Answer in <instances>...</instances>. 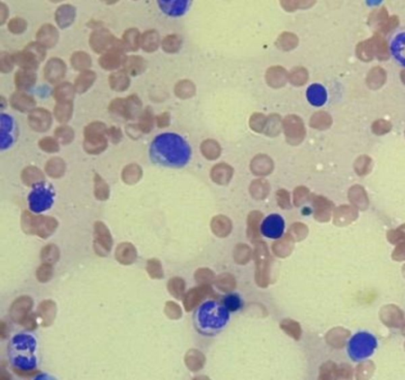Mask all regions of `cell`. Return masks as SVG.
Returning a JSON list of instances; mask_svg holds the SVG:
<instances>
[{
	"label": "cell",
	"mask_w": 405,
	"mask_h": 380,
	"mask_svg": "<svg viewBox=\"0 0 405 380\" xmlns=\"http://www.w3.org/2000/svg\"><path fill=\"white\" fill-rule=\"evenodd\" d=\"M21 324H23L24 327H26L28 330H34L36 327V321L34 315H28L21 323Z\"/></svg>",
	"instance_id": "cell-62"
},
{
	"label": "cell",
	"mask_w": 405,
	"mask_h": 380,
	"mask_svg": "<svg viewBox=\"0 0 405 380\" xmlns=\"http://www.w3.org/2000/svg\"><path fill=\"white\" fill-rule=\"evenodd\" d=\"M75 8L72 6L64 5L57 10L55 14L56 22L61 28L71 25L75 18Z\"/></svg>",
	"instance_id": "cell-23"
},
{
	"label": "cell",
	"mask_w": 405,
	"mask_h": 380,
	"mask_svg": "<svg viewBox=\"0 0 405 380\" xmlns=\"http://www.w3.org/2000/svg\"><path fill=\"white\" fill-rule=\"evenodd\" d=\"M283 128L286 140L291 144L297 145L303 140L306 132L300 118L294 115L287 116L283 121Z\"/></svg>",
	"instance_id": "cell-9"
},
{
	"label": "cell",
	"mask_w": 405,
	"mask_h": 380,
	"mask_svg": "<svg viewBox=\"0 0 405 380\" xmlns=\"http://www.w3.org/2000/svg\"><path fill=\"white\" fill-rule=\"evenodd\" d=\"M267 123L266 118L262 114H255L250 119V126L256 132H262Z\"/></svg>",
	"instance_id": "cell-55"
},
{
	"label": "cell",
	"mask_w": 405,
	"mask_h": 380,
	"mask_svg": "<svg viewBox=\"0 0 405 380\" xmlns=\"http://www.w3.org/2000/svg\"><path fill=\"white\" fill-rule=\"evenodd\" d=\"M158 4L165 12L172 15L179 14L180 11L182 12L185 7V3L182 2H159Z\"/></svg>",
	"instance_id": "cell-51"
},
{
	"label": "cell",
	"mask_w": 405,
	"mask_h": 380,
	"mask_svg": "<svg viewBox=\"0 0 405 380\" xmlns=\"http://www.w3.org/2000/svg\"><path fill=\"white\" fill-rule=\"evenodd\" d=\"M175 92L181 98H189L195 93V85L189 81L180 82L175 88Z\"/></svg>",
	"instance_id": "cell-43"
},
{
	"label": "cell",
	"mask_w": 405,
	"mask_h": 380,
	"mask_svg": "<svg viewBox=\"0 0 405 380\" xmlns=\"http://www.w3.org/2000/svg\"><path fill=\"white\" fill-rule=\"evenodd\" d=\"M25 28H26V23L21 18H14L10 21L9 29L14 34L23 32Z\"/></svg>",
	"instance_id": "cell-56"
},
{
	"label": "cell",
	"mask_w": 405,
	"mask_h": 380,
	"mask_svg": "<svg viewBox=\"0 0 405 380\" xmlns=\"http://www.w3.org/2000/svg\"><path fill=\"white\" fill-rule=\"evenodd\" d=\"M21 179L27 186H37L43 183L45 180V176L38 168L30 166L24 169L21 174Z\"/></svg>",
	"instance_id": "cell-22"
},
{
	"label": "cell",
	"mask_w": 405,
	"mask_h": 380,
	"mask_svg": "<svg viewBox=\"0 0 405 380\" xmlns=\"http://www.w3.org/2000/svg\"><path fill=\"white\" fill-rule=\"evenodd\" d=\"M91 45L97 52H108L113 48H123V43L107 30H99L94 33L91 38Z\"/></svg>",
	"instance_id": "cell-7"
},
{
	"label": "cell",
	"mask_w": 405,
	"mask_h": 380,
	"mask_svg": "<svg viewBox=\"0 0 405 380\" xmlns=\"http://www.w3.org/2000/svg\"><path fill=\"white\" fill-rule=\"evenodd\" d=\"M278 202L280 205L281 207H288L290 205V199H289V194L285 190H279L277 193Z\"/></svg>",
	"instance_id": "cell-59"
},
{
	"label": "cell",
	"mask_w": 405,
	"mask_h": 380,
	"mask_svg": "<svg viewBox=\"0 0 405 380\" xmlns=\"http://www.w3.org/2000/svg\"><path fill=\"white\" fill-rule=\"evenodd\" d=\"M298 38L295 34L291 33H284L280 36L278 40V45L281 48L285 51L293 49L297 46Z\"/></svg>",
	"instance_id": "cell-42"
},
{
	"label": "cell",
	"mask_w": 405,
	"mask_h": 380,
	"mask_svg": "<svg viewBox=\"0 0 405 380\" xmlns=\"http://www.w3.org/2000/svg\"><path fill=\"white\" fill-rule=\"evenodd\" d=\"M39 146L44 151L48 152V153H55L60 149L58 142L55 139L50 137L41 139L39 142Z\"/></svg>",
	"instance_id": "cell-53"
},
{
	"label": "cell",
	"mask_w": 405,
	"mask_h": 380,
	"mask_svg": "<svg viewBox=\"0 0 405 380\" xmlns=\"http://www.w3.org/2000/svg\"><path fill=\"white\" fill-rule=\"evenodd\" d=\"M65 71H66L65 64L61 59L53 58L48 61L45 67V78L52 83H55L64 76Z\"/></svg>",
	"instance_id": "cell-14"
},
{
	"label": "cell",
	"mask_w": 405,
	"mask_h": 380,
	"mask_svg": "<svg viewBox=\"0 0 405 380\" xmlns=\"http://www.w3.org/2000/svg\"><path fill=\"white\" fill-rule=\"evenodd\" d=\"M229 320V311L224 304L208 300L199 306L196 313L198 330L205 334H214L226 327Z\"/></svg>",
	"instance_id": "cell-2"
},
{
	"label": "cell",
	"mask_w": 405,
	"mask_h": 380,
	"mask_svg": "<svg viewBox=\"0 0 405 380\" xmlns=\"http://www.w3.org/2000/svg\"><path fill=\"white\" fill-rule=\"evenodd\" d=\"M56 305L52 300H45L40 304L38 314L44 327L52 325L56 315Z\"/></svg>",
	"instance_id": "cell-18"
},
{
	"label": "cell",
	"mask_w": 405,
	"mask_h": 380,
	"mask_svg": "<svg viewBox=\"0 0 405 380\" xmlns=\"http://www.w3.org/2000/svg\"><path fill=\"white\" fill-rule=\"evenodd\" d=\"M45 57V47L40 43H31L23 52H18L12 56L13 61L26 71H34L39 62Z\"/></svg>",
	"instance_id": "cell-5"
},
{
	"label": "cell",
	"mask_w": 405,
	"mask_h": 380,
	"mask_svg": "<svg viewBox=\"0 0 405 380\" xmlns=\"http://www.w3.org/2000/svg\"><path fill=\"white\" fill-rule=\"evenodd\" d=\"M140 45L145 51L154 52L159 45V35L155 30L148 31L140 38Z\"/></svg>",
	"instance_id": "cell-31"
},
{
	"label": "cell",
	"mask_w": 405,
	"mask_h": 380,
	"mask_svg": "<svg viewBox=\"0 0 405 380\" xmlns=\"http://www.w3.org/2000/svg\"><path fill=\"white\" fill-rule=\"evenodd\" d=\"M289 79L293 85H304L308 80L307 71L303 68H295L291 72Z\"/></svg>",
	"instance_id": "cell-45"
},
{
	"label": "cell",
	"mask_w": 405,
	"mask_h": 380,
	"mask_svg": "<svg viewBox=\"0 0 405 380\" xmlns=\"http://www.w3.org/2000/svg\"><path fill=\"white\" fill-rule=\"evenodd\" d=\"M233 173V169L227 165H217L212 170V177L216 183L224 184L229 182Z\"/></svg>",
	"instance_id": "cell-26"
},
{
	"label": "cell",
	"mask_w": 405,
	"mask_h": 380,
	"mask_svg": "<svg viewBox=\"0 0 405 380\" xmlns=\"http://www.w3.org/2000/svg\"><path fill=\"white\" fill-rule=\"evenodd\" d=\"M36 75L33 71L21 70L18 71L15 75V83L17 87L21 90H27L31 89L35 84Z\"/></svg>",
	"instance_id": "cell-24"
},
{
	"label": "cell",
	"mask_w": 405,
	"mask_h": 380,
	"mask_svg": "<svg viewBox=\"0 0 405 380\" xmlns=\"http://www.w3.org/2000/svg\"><path fill=\"white\" fill-rule=\"evenodd\" d=\"M96 75L91 71H84L75 80V90L78 92H84L88 90L93 82H95Z\"/></svg>",
	"instance_id": "cell-29"
},
{
	"label": "cell",
	"mask_w": 405,
	"mask_h": 380,
	"mask_svg": "<svg viewBox=\"0 0 405 380\" xmlns=\"http://www.w3.org/2000/svg\"><path fill=\"white\" fill-rule=\"evenodd\" d=\"M157 123H158V126L161 128L168 126L169 123V114L166 113V112L162 113V115L157 118Z\"/></svg>",
	"instance_id": "cell-61"
},
{
	"label": "cell",
	"mask_w": 405,
	"mask_h": 380,
	"mask_svg": "<svg viewBox=\"0 0 405 380\" xmlns=\"http://www.w3.org/2000/svg\"><path fill=\"white\" fill-rule=\"evenodd\" d=\"M147 270L151 278L160 279L163 277V270L160 262L155 259L148 260Z\"/></svg>",
	"instance_id": "cell-46"
},
{
	"label": "cell",
	"mask_w": 405,
	"mask_h": 380,
	"mask_svg": "<svg viewBox=\"0 0 405 380\" xmlns=\"http://www.w3.org/2000/svg\"><path fill=\"white\" fill-rule=\"evenodd\" d=\"M13 59H11V57L7 54H1V61H0V67L3 72H9L13 68Z\"/></svg>",
	"instance_id": "cell-58"
},
{
	"label": "cell",
	"mask_w": 405,
	"mask_h": 380,
	"mask_svg": "<svg viewBox=\"0 0 405 380\" xmlns=\"http://www.w3.org/2000/svg\"><path fill=\"white\" fill-rule=\"evenodd\" d=\"M40 44L44 47H52L58 40V31L53 25H45L37 35Z\"/></svg>",
	"instance_id": "cell-21"
},
{
	"label": "cell",
	"mask_w": 405,
	"mask_h": 380,
	"mask_svg": "<svg viewBox=\"0 0 405 380\" xmlns=\"http://www.w3.org/2000/svg\"><path fill=\"white\" fill-rule=\"evenodd\" d=\"M202 153L210 160H215L220 154V147L218 142L214 140L205 141L201 146Z\"/></svg>",
	"instance_id": "cell-37"
},
{
	"label": "cell",
	"mask_w": 405,
	"mask_h": 380,
	"mask_svg": "<svg viewBox=\"0 0 405 380\" xmlns=\"http://www.w3.org/2000/svg\"><path fill=\"white\" fill-rule=\"evenodd\" d=\"M285 223L279 214H272L266 217L262 223V233L268 238L279 239L283 236Z\"/></svg>",
	"instance_id": "cell-10"
},
{
	"label": "cell",
	"mask_w": 405,
	"mask_h": 380,
	"mask_svg": "<svg viewBox=\"0 0 405 380\" xmlns=\"http://www.w3.org/2000/svg\"><path fill=\"white\" fill-rule=\"evenodd\" d=\"M168 289L172 296H175L177 299H180V297H182V294H183L185 283L182 279L175 277V278L171 279L169 281V284H168Z\"/></svg>",
	"instance_id": "cell-48"
},
{
	"label": "cell",
	"mask_w": 405,
	"mask_h": 380,
	"mask_svg": "<svg viewBox=\"0 0 405 380\" xmlns=\"http://www.w3.org/2000/svg\"><path fill=\"white\" fill-rule=\"evenodd\" d=\"M151 157L155 163L167 166H182L189 159V149L182 138L175 134L159 135L151 146Z\"/></svg>",
	"instance_id": "cell-1"
},
{
	"label": "cell",
	"mask_w": 405,
	"mask_h": 380,
	"mask_svg": "<svg viewBox=\"0 0 405 380\" xmlns=\"http://www.w3.org/2000/svg\"><path fill=\"white\" fill-rule=\"evenodd\" d=\"M55 98L58 102H71L74 97V89L71 84L65 82L55 89Z\"/></svg>",
	"instance_id": "cell-36"
},
{
	"label": "cell",
	"mask_w": 405,
	"mask_h": 380,
	"mask_svg": "<svg viewBox=\"0 0 405 380\" xmlns=\"http://www.w3.org/2000/svg\"><path fill=\"white\" fill-rule=\"evenodd\" d=\"M123 48H113L109 50L100 58L101 67L106 70H114L119 68L125 58H123Z\"/></svg>",
	"instance_id": "cell-15"
},
{
	"label": "cell",
	"mask_w": 405,
	"mask_h": 380,
	"mask_svg": "<svg viewBox=\"0 0 405 380\" xmlns=\"http://www.w3.org/2000/svg\"><path fill=\"white\" fill-rule=\"evenodd\" d=\"M311 126L315 128H325L330 123V118L325 112H317L311 119Z\"/></svg>",
	"instance_id": "cell-50"
},
{
	"label": "cell",
	"mask_w": 405,
	"mask_h": 380,
	"mask_svg": "<svg viewBox=\"0 0 405 380\" xmlns=\"http://www.w3.org/2000/svg\"><path fill=\"white\" fill-rule=\"evenodd\" d=\"M123 64L125 71L131 75H139L145 68V62L141 56L127 57Z\"/></svg>",
	"instance_id": "cell-27"
},
{
	"label": "cell",
	"mask_w": 405,
	"mask_h": 380,
	"mask_svg": "<svg viewBox=\"0 0 405 380\" xmlns=\"http://www.w3.org/2000/svg\"><path fill=\"white\" fill-rule=\"evenodd\" d=\"M11 104L13 108L21 112H28V111L34 110V107L35 106L36 102L34 98L28 95L25 94L23 92H15L12 95L11 98Z\"/></svg>",
	"instance_id": "cell-20"
},
{
	"label": "cell",
	"mask_w": 405,
	"mask_h": 380,
	"mask_svg": "<svg viewBox=\"0 0 405 380\" xmlns=\"http://www.w3.org/2000/svg\"><path fill=\"white\" fill-rule=\"evenodd\" d=\"M71 64L76 70L86 71L85 69L91 66V57L85 52H76L71 58Z\"/></svg>",
	"instance_id": "cell-40"
},
{
	"label": "cell",
	"mask_w": 405,
	"mask_h": 380,
	"mask_svg": "<svg viewBox=\"0 0 405 380\" xmlns=\"http://www.w3.org/2000/svg\"><path fill=\"white\" fill-rule=\"evenodd\" d=\"M95 195L101 201L106 200L109 196V187L105 180L96 174L95 176Z\"/></svg>",
	"instance_id": "cell-39"
},
{
	"label": "cell",
	"mask_w": 405,
	"mask_h": 380,
	"mask_svg": "<svg viewBox=\"0 0 405 380\" xmlns=\"http://www.w3.org/2000/svg\"><path fill=\"white\" fill-rule=\"evenodd\" d=\"M165 313L171 319H178L181 315V309L176 304L168 302L165 306Z\"/></svg>",
	"instance_id": "cell-57"
},
{
	"label": "cell",
	"mask_w": 405,
	"mask_h": 380,
	"mask_svg": "<svg viewBox=\"0 0 405 380\" xmlns=\"http://www.w3.org/2000/svg\"><path fill=\"white\" fill-rule=\"evenodd\" d=\"M21 225L22 230L27 234L46 239L55 231L58 221L54 217L34 215L31 212L25 211L21 215Z\"/></svg>",
	"instance_id": "cell-3"
},
{
	"label": "cell",
	"mask_w": 405,
	"mask_h": 380,
	"mask_svg": "<svg viewBox=\"0 0 405 380\" xmlns=\"http://www.w3.org/2000/svg\"><path fill=\"white\" fill-rule=\"evenodd\" d=\"M52 265L48 263H44L38 268L37 271V277L38 280L41 282H47L49 281L52 277Z\"/></svg>",
	"instance_id": "cell-52"
},
{
	"label": "cell",
	"mask_w": 405,
	"mask_h": 380,
	"mask_svg": "<svg viewBox=\"0 0 405 380\" xmlns=\"http://www.w3.org/2000/svg\"><path fill=\"white\" fill-rule=\"evenodd\" d=\"M28 123L36 132H46L52 125V116L46 109H35L30 113Z\"/></svg>",
	"instance_id": "cell-11"
},
{
	"label": "cell",
	"mask_w": 405,
	"mask_h": 380,
	"mask_svg": "<svg viewBox=\"0 0 405 380\" xmlns=\"http://www.w3.org/2000/svg\"><path fill=\"white\" fill-rule=\"evenodd\" d=\"M33 307V300L30 297H21L17 299L10 309V315L13 321L21 324L28 316V311Z\"/></svg>",
	"instance_id": "cell-13"
},
{
	"label": "cell",
	"mask_w": 405,
	"mask_h": 380,
	"mask_svg": "<svg viewBox=\"0 0 405 380\" xmlns=\"http://www.w3.org/2000/svg\"><path fill=\"white\" fill-rule=\"evenodd\" d=\"M154 126L153 112L148 108L139 117V123L138 124V130L142 133H149Z\"/></svg>",
	"instance_id": "cell-38"
},
{
	"label": "cell",
	"mask_w": 405,
	"mask_h": 380,
	"mask_svg": "<svg viewBox=\"0 0 405 380\" xmlns=\"http://www.w3.org/2000/svg\"><path fill=\"white\" fill-rule=\"evenodd\" d=\"M112 238L110 232L103 222L97 221L95 224V250L100 256H105L110 252Z\"/></svg>",
	"instance_id": "cell-8"
},
{
	"label": "cell",
	"mask_w": 405,
	"mask_h": 380,
	"mask_svg": "<svg viewBox=\"0 0 405 380\" xmlns=\"http://www.w3.org/2000/svg\"><path fill=\"white\" fill-rule=\"evenodd\" d=\"M308 95H309V101L312 103L314 104V105H319L324 103L325 94L323 93L322 89H320V87H317L316 85L312 86L309 89V94Z\"/></svg>",
	"instance_id": "cell-54"
},
{
	"label": "cell",
	"mask_w": 405,
	"mask_h": 380,
	"mask_svg": "<svg viewBox=\"0 0 405 380\" xmlns=\"http://www.w3.org/2000/svg\"><path fill=\"white\" fill-rule=\"evenodd\" d=\"M115 259L123 265H131L135 261L137 251L135 246L130 243H122L117 247Z\"/></svg>",
	"instance_id": "cell-16"
},
{
	"label": "cell",
	"mask_w": 405,
	"mask_h": 380,
	"mask_svg": "<svg viewBox=\"0 0 405 380\" xmlns=\"http://www.w3.org/2000/svg\"><path fill=\"white\" fill-rule=\"evenodd\" d=\"M109 82L114 90L124 91L128 87L130 80L126 71H120L110 75Z\"/></svg>",
	"instance_id": "cell-28"
},
{
	"label": "cell",
	"mask_w": 405,
	"mask_h": 380,
	"mask_svg": "<svg viewBox=\"0 0 405 380\" xmlns=\"http://www.w3.org/2000/svg\"><path fill=\"white\" fill-rule=\"evenodd\" d=\"M242 304L241 297L236 293L229 294L224 299V306L227 308L229 311H238L240 309Z\"/></svg>",
	"instance_id": "cell-49"
},
{
	"label": "cell",
	"mask_w": 405,
	"mask_h": 380,
	"mask_svg": "<svg viewBox=\"0 0 405 380\" xmlns=\"http://www.w3.org/2000/svg\"><path fill=\"white\" fill-rule=\"evenodd\" d=\"M34 191L30 196L31 208H34L35 210H42V209H45L52 204V192H50L51 190L48 187H44L43 183L37 185Z\"/></svg>",
	"instance_id": "cell-12"
},
{
	"label": "cell",
	"mask_w": 405,
	"mask_h": 380,
	"mask_svg": "<svg viewBox=\"0 0 405 380\" xmlns=\"http://www.w3.org/2000/svg\"><path fill=\"white\" fill-rule=\"evenodd\" d=\"M162 47L165 52H177L181 47V40L176 35L168 36L162 41Z\"/></svg>",
	"instance_id": "cell-47"
},
{
	"label": "cell",
	"mask_w": 405,
	"mask_h": 380,
	"mask_svg": "<svg viewBox=\"0 0 405 380\" xmlns=\"http://www.w3.org/2000/svg\"><path fill=\"white\" fill-rule=\"evenodd\" d=\"M269 252L265 243H259L256 247V274L259 276V274H264L266 272L268 267V259H269Z\"/></svg>",
	"instance_id": "cell-25"
},
{
	"label": "cell",
	"mask_w": 405,
	"mask_h": 380,
	"mask_svg": "<svg viewBox=\"0 0 405 380\" xmlns=\"http://www.w3.org/2000/svg\"><path fill=\"white\" fill-rule=\"evenodd\" d=\"M107 128L101 122H94L88 125L85 129L84 149L91 154H98L103 152L108 146V141L105 138Z\"/></svg>",
	"instance_id": "cell-4"
},
{
	"label": "cell",
	"mask_w": 405,
	"mask_h": 380,
	"mask_svg": "<svg viewBox=\"0 0 405 380\" xmlns=\"http://www.w3.org/2000/svg\"><path fill=\"white\" fill-rule=\"evenodd\" d=\"M272 169V162L266 156H256L252 162V169L255 174L265 175L270 173Z\"/></svg>",
	"instance_id": "cell-33"
},
{
	"label": "cell",
	"mask_w": 405,
	"mask_h": 380,
	"mask_svg": "<svg viewBox=\"0 0 405 380\" xmlns=\"http://www.w3.org/2000/svg\"><path fill=\"white\" fill-rule=\"evenodd\" d=\"M41 256L44 263L52 264L59 260V249L53 244H49L43 248Z\"/></svg>",
	"instance_id": "cell-41"
},
{
	"label": "cell",
	"mask_w": 405,
	"mask_h": 380,
	"mask_svg": "<svg viewBox=\"0 0 405 380\" xmlns=\"http://www.w3.org/2000/svg\"><path fill=\"white\" fill-rule=\"evenodd\" d=\"M404 332H405V327H404Z\"/></svg>",
	"instance_id": "cell-63"
},
{
	"label": "cell",
	"mask_w": 405,
	"mask_h": 380,
	"mask_svg": "<svg viewBox=\"0 0 405 380\" xmlns=\"http://www.w3.org/2000/svg\"><path fill=\"white\" fill-rule=\"evenodd\" d=\"M123 39V45L127 51H136L139 48L140 44L139 33L135 28L126 31Z\"/></svg>",
	"instance_id": "cell-35"
},
{
	"label": "cell",
	"mask_w": 405,
	"mask_h": 380,
	"mask_svg": "<svg viewBox=\"0 0 405 380\" xmlns=\"http://www.w3.org/2000/svg\"><path fill=\"white\" fill-rule=\"evenodd\" d=\"M107 135L109 136L112 142H115V143L120 142L121 138H122L121 131L118 129V128H115V126H114V128L112 126L110 129H108V130L107 131Z\"/></svg>",
	"instance_id": "cell-60"
},
{
	"label": "cell",
	"mask_w": 405,
	"mask_h": 380,
	"mask_svg": "<svg viewBox=\"0 0 405 380\" xmlns=\"http://www.w3.org/2000/svg\"><path fill=\"white\" fill-rule=\"evenodd\" d=\"M142 174L141 168L135 164H132L126 166L123 170L122 179L127 184H135L140 180Z\"/></svg>",
	"instance_id": "cell-30"
},
{
	"label": "cell",
	"mask_w": 405,
	"mask_h": 380,
	"mask_svg": "<svg viewBox=\"0 0 405 380\" xmlns=\"http://www.w3.org/2000/svg\"><path fill=\"white\" fill-rule=\"evenodd\" d=\"M142 103L136 95H131L125 99H118L112 101L109 105V110L112 113L118 114L128 119H135L140 117Z\"/></svg>",
	"instance_id": "cell-6"
},
{
	"label": "cell",
	"mask_w": 405,
	"mask_h": 380,
	"mask_svg": "<svg viewBox=\"0 0 405 380\" xmlns=\"http://www.w3.org/2000/svg\"><path fill=\"white\" fill-rule=\"evenodd\" d=\"M55 138L62 144H68L73 140V130L69 126H60L55 131Z\"/></svg>",
	"instance_id": "cell-44"
},
{
	"label": "cell",
	"mask_w": 405,
	"mask_h": 380,
	"mask_svg": "<svg viewBox=\"0 0 405 380\" xmlns=\"http://www.w3.org/2000/svg\"><path fill=\"white\" fill-rule=\"evenodd\" d=\"M45 171L51 177H61L65 172V163L60 157H54L46 164Z\"/></svg>",
	"instance_id": "cell-34"
},
{
	"label": "cell",
	"mask_w": 405,
	"mask_h": 380,
	"mask_svg": "<svg viewBox=\"0 0 405 380\" xmlns=\"http://www.w3.org/2000/svg\"><path fill=\"white\" fill-rule=\"evenodd\" d=\"M14 129L12 118L6 114L1 116V147L2 149L9 147L14 141V135L11 134Z\"/></svg>",
	"instance_id": "cell-17"
},
{
	"label": "cell",
	"mask_w": 405,
	"mask_h": 380,
	"mask_svg": "<svg viewBox=\"0 0 405 380\" xmlns=\"http://www.w3.org/2000/svg\"><path fill=\"white\" fill-rule=\"evenodd\" d=\"M72 111H73L72 102H57L54 112L55 118L59 122L65 123L71 119Z\"/></svg>",
	"instance_id": "cell-32"
},
{
	"label": "cell",
	"mask_w": 405,
	"mask_h": 380,
	"mask_svg": "<svg viewBox=\"0 0 405 380\" xmlns=\"http://www.w3.org/2000/svg\"><path fill=\"white\" fill-rule=\"evenodd\" d=\"M267 82L274 88L282 87L286 84L289 76L286 71L280 67H273L267 72Z\"/></svg>",
	"instance_id": "cell-19"
}]
</instances>
